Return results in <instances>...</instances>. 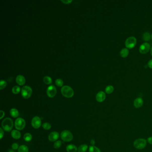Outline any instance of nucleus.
Returning a JSON list of instances; mask_svg holds the SVG:
<instances>
[{
	"label": "nucleus",
	"instance_id": "1",
	"mask_svg": "<svg viewBox=\"0 0 152 152\" xmlns=\"http://www.w3.org/2000/svg\"><path fill=\"white\" fill-rule=\"evenodd\" d=\"M2 127L4 130L6 132H10L14 126V122L10 118H6L2 121Z\"/></svg>",
	"mask_w": 152,
	"mask_h": 152
},
{
	"label": "nucleus",
	"instance_id": "2",
	"mask_svg": "<svg viewBox=\"0 0 152 152\" xmlns=\"http://www.w3.org/2000/svg\"><path fill=\"white\" fill-rule=\"evenodd\" d=\"M62 94L66 98H71L74 94V91L72 88L66 85L62 87L61 88Z\"/></svg>",
	"mask_w": 152,
	"mask_h": 152
},
{
	"label": "nucleus",
	"instance_id": "3",
	"mask_svg": "<svg viewBox=\"0 0 152 152\" xmlns=\"http://www.w3.org/2000/svg\"><path fill=\"white\" fill-rule=\"evenodd\" d=\"M147 144V141L145 139L140 138L135 140L133 145L135 148L138 149H142L144 148Z\"/></svg>",
	"mask_w": 152,
	"mask_h": 152
},
{
	"label": "nucleus",
	"instance_id": "4",
	"mask_svg": "<svg viewBox=\"0 0 152 152\" xmlns=\"http://www.w3.org/2000/svg\"><path fill=\"white\" fill-rule=\"evenodd\" d=\"M32 92V89L30 87L28 86H24L22 87L21 91L22 96L25 99H28L31 96Z\"/></svg>",
	"mask_w": 152,
	"mask_h": 152
},
{
	"label": "nucleus",
	"instance_id": "5",
	"mask_svg": "<svg viewBox=\"0 0 152 152\" xmlns=\"http://www.w3.org/2000/svg\"><path fill=\"white\" fill-rule=\"evenodd\" d=\"M61 137L63 140L66 142H69L72 140L73 135L70 131L67 130H64L61 133Z\"/></svg>",
	"mask_w": 152,
	"mask_h": 152
},
{
	"label": "nucleus",
	"instance_id": "6",
	"mask_svg": "<svg viewBox=\"0 0 152 152\" xmlns=\"http://www.w3.org/2000/svg\"><path fill=\"white\" fill-rule=\"evenodd\" d=\"M26 121L24 119L21 117L18 118L15 121V128L18 130H22L26 126Z\"/></svg>",
	"mask_w": 152,
	"mask_h": 152
},
{
	"label": "nucleus",
	"instance_id": "7",
	"mask_svg": "<svg viewBox=\"0 0 152 152\" xmlns=\"http://www.w3.org/2000/svg\"><path fill=\"white\" fill-rule=\"evenodd\" d=\"M125 45L127 48L132 49L135 47L136 44V39L134 37H130L127 39L125 42Z\"/></svg>",
	"mask_w": 152,
	"mask_h": 152
},
{
	"label": "nucleus",
	"instance_id": "8",
	"mask_svg": "<svg viewBox=\"0 0 152 152\" xmlns=\"http://www.w3.org/2000/svg\"><path fill=\"white\" fill-rule=\"evenodd\" d=\"M41 119L38 116L34 117L32 120V126L34 128L36 129L39 128L41 125Z\"/></svg>",
	"mask_w": 152,
	"mask_h": 152
},
{
	"label": "nucleus",
	"instance_id": "9",
	"mask_svg": "<svg viewBox=\"0 0 152 152\" xmlns=\"http://www.w3.org/2000/svg\"><path fill=\"white\" fill-rule=\"evenodd\" d=\"M46 93L48 97L50 98H53L55 96L57 93V90L55 86L51 85L48 87L46 91Z\"/></svg>",
	"mask_w": 152,
	"mask_h": 152
},
{
	"label": "nucleus",
	"instance_id": "10",
	"mask_svg": "<svg viewBox=\"0 0 152 152\" xmlns=\"http://www.w3.org/2000/svg\"><path fill=\"white\" fill-rule=\"evenodd\" d=\"M150 45L147 42H144L140 45L139 48V51L143 54H146L150 49Z\"/></svg>",
	"mask_w": 152,
	"mask_h": 152
},
{
	"label": "nucleus",
	"instance_id": "11",
	"mask_svg": "<svg viewBox=\"0 0 152 152\" xmlns=\"http://www.w3.org/2000/svg\"><path fill=\"white\" fill-rule=\"evenodd\" d=\"M59 133L57 132H53L49 134L48 136V139L52 142L55 141L59 138Z\"/></svg>",
	"mask_w": 152,
	"mask_h": 152
},
{
	"label": "nucleus",
	"instance_id": "12",
	"mask_svg": "<svg viewBox=\"0 0 152 152\" xmlns=\"http://www.w3.org/2000/svg\"><path fill=\"white\" fill-rule=\"evenodd\" d=\"M105 98H106V95L105 92L102 91H99L96 95V100L99 102H102L105 100Z\"/></svg>",
	"mask_w": 152,
	"mask_h": 152
},
{
	"label": "nucleus",
	"instance_id": "13",
	"mask_svg": "<svg viewBox=\"0 0 152 152\" xmlns=\"http://www.w3.org/2000/svg\"><path fill=\"white\" fill-rule=\"evenodd\" d=\"M143 103H144V102H143V99L139 97L135 99L134 102H133V105L136 108L139 109L140 107H142V105H143Z\"/></svg>",
	"mask_w": 152,
	"mask_h": 152
},
{
	"label": "nucleus",
	"instance_id": "14",
	"mask_svg": "<svg viewBox=\"0 0 152 152\" xmlns=\"http://www.w3.org/2000/svg\"><path fill=\"white\" fill-rule=\"evenodd\" d=\"M16 81L18 84L21 86L24 85L26 83V79L22 75H18L16 77Z\"/></svg>",
	"mask_w": 152,
	"mask_h": 152
},
{
	"label": "nucleus",
	"instance_id": "15",
	"mask_svg": "<svg viewBox=\"0 0 152 152\" xmlns=\"http://www.w3.org/2000/svg\"><path fill=\"white\" fill-rule=\"evenodd\" d=\"M11 136L14 139L18 140L20 139L21 136V134L19 131L14 130L11 132Z\"/></svg>",
	"mask_w": 152,
	"mask_h": 152
},
{
	"label": "nucleus",
	"instance_id": "16",
	"mask_svg": "<svg viewBox=\"0 0 152 152\" xmlns=\"http://www.w3.org/2000/svg\"><path fill=\"white\" fill-rule=\"evenodd\" d=\"M66 149L67 152H76L78 151L77 147L73 144L68 145L66 147Z\"/></svg>",
	"mask_w": 152,
	"mask_h": 152
},
{
	"label": "nucleus",
	"instance_id": "17",
	"mask_svg": "<svg viewBox=\"0 0 152 152\" xmlns=\"http://www.w3.org/2000/svg\"><path fill=\"white\" fill-rule=\"evenodd\" d=\"M10 114L14 118H17L19 116V112L15 108H13V109H10Z\"/></svg>",
	"mask_w": 152,
	"mask_h": 152
},
{
	"label": "nucleus",
	"instance_id": "18",
	"mask_svg": "<svg viewBox=\"0 0 152 152\" xmlns=\"http://www.w3.org/2000/svg\"><path fill=\"white\" fill-rule=\"evenodd\" d=\"M128 54H129V50L127 48L123 49L121 50V52H120V55H121V56L123 58L126 57L127 56H128Z\"/></svg>",
	"mask_w": 152,
	"mask_h": 152
},
{
	"label": "nucleus",
	"instance_id": "19",
	"mask_svg": "<svg viewBox=\"0 0 152 152\" xmlns=\"http://www.w3.org/2000/svg\"><path fill=\"white\" fill-rule=\"evenodd\" d=\"M88 148L87 145L86 144H83L79 146L78 148V152H86Z\"/></svg>",
	"mask_w": 152,
	"mask_h": 152
},
{
	"label": "nucleus",
	"instance_id": "20",
	"mask_svg": "<svg viewBox=\"0 0 152 152\" xmlns=\"http://www.w3.org/2000/svg\"><path fill=\"white\" fill-rule=\"evenodd\" d=\"M18 152H29V148L25 145H22L18 149Z\"/></svg>",
	"mask_w": 152,
	"mask_h": 152
},
{
	"label": "nucleus",
	"instance_id": "21",
	"mask_svg": "<svg viewBox=\"0 0 152 152\" xmlns=\"http://www.w3.org/2000/svg\"><path fill=\"white\" fill-rule=\"evenodd\" d=\"M23 138H24V140L28 142V141H30L32 140V136L30 133H26L24 134Z\"/></svg>",
	"mask_w": 152,
	"mask_h": 152
},
{
	"label": "nucleus",
	"instance_id": "22",
	"mask_svg": "<svg viewBox=\"0 0 152 152\" xmlns=\"http://www.w3.org/2000/svg\"><path fill=\"white\" fill-rule=\"evenodd\" d=\"M89 152H101V151L98 148L94 145H91L89 147Z\"/></svg>",
	"mask_w": 152,
	"mask_h": 152
},
{
	"label": "nucleus",
	"instance_id": "23",
	"mask_svg": "<svg viewBox=\"0 0 152 152\" xmlns=\"http://www.w3.org/2000/svg\"><path fill=\"white\" fill-rule=\"evenodd\" d=\"M114 91V87L112 85H109L105 88V92L107 94H111Z\"/></svg>",
	"mask_w": 152,
	"mask_h": 152
},
{
	"label": "nucleus",
	"instance_id": "24",
	"mask_svg": "<svg viewBox=\"0 0 152 152\" xmlns=\"http://www.w3.org/2000/svg\"><path fill=\"white\" fill-rule=\"evenodd\" d=\"M43 81L45 84H50L52 82V79L50 77L46 76L44 77Z\"/></svg>",
	"mask_w": 152,
	"mask_h": 152
},
{
	"label": "nucleus",
	"instance_id": "25",
	"mask_svg": "<svg viewBox=\"0 0 152 152\" xmlns=\"http://www.w3.org/2000/svg\"><path fill=\"white\" fill-rule=\"evenodd\" d=\"M21 91V88L20 87L18 86H15L13 87L12 92L14 94H18Z\"/></svg>",
	"mask_w": 152,
	"mask_h": 152
},
{
	"label": "nucleus",
	"instance_id": "26",
	"mask_svg": "<svg viewBox=\"0 0 152 152\" xmlns=\"http://www.w3.org/2000/svg\"><path fill=\"white\" fill-rule=\"evenodd\" d=\"M143 39L145 41H149L150 39V34L148 32H145L143 35Z\"/></svg>",
	"mask_w": 152,
	"mask_h": 152
},
{
	"label": "nucleus",
	"instance_id": "27",
	"mask_svg": "<svg viewBox=\"0 0 152 152\" xmlns=\"http://www.w3.org/2000/svg\"><path fill=\"white\" fill-rule=\"evenodd\" d=\"M42 127L44 129H45L46 130H48L52 128V125L49 123L45 122L42 124Z\"/></svg>",
	"mask_w": 152,
	"mask_h": 152
},
{
	"label": "nucleus",
	"instance_id": "28",
	"mask_svg": "<svg viewBox=\"0 0 152 152\" xmlns=\"http://www.w3.org/2000/svg\"><path fill=\"white\" fill-rule=\"evenodd\" d=\"M7 82L4 80H1L0 82V89L2 90V89L5 88L6 86H7Z\"/></svg>",
	"mask_w": 152,
	"mask_h": 152
},
{
	"label": "nucleus",
	"instance_id": "29",
	"mask_svg": "<svg viewBox=\"0 0 152 152\" xmlns=\"http://www.w3.org/2000/svg\"><path fill=\"white\" fill-rule=\"evenodd\" d=\"M62 144V143L61 140H57L55 143V144H54V147L55 148L57 149L59 148L61 146Z\"/></svg>",
	"mask_w": 152,
	"mask_h": 152
},
{
	"label": "nucleus",
	"instance_id": "30",
	"mask_svg": "<svg viewBox=\"0 0 152 152\" xmlns=\"http://www.w3.org/2000/svg\"><path fill=\"white\" fill-rule=\"evenodd\" d=\"M55 83L58 87H62L63 85V82L61 79H58L56 80Z\"/></svg>",
	"mask_w": 152,
	"mask_h": 152
},
{
	"label": "nucleus",
	"instance_id": "31",
	"mask_svg": "<svg viewBox=\"0 0 152 152\" xmlns=\"http://www.w3.org/2000/svg\"><path fill=\"white\" fill-rule=\"evenodd\" d=\"M19 145L18 144L16 143H14L12 145V148L14 150H16L18 149L19 148Z\"/></svg>",
	"mask_w": 152,
	"mask_h": 152
},
{
	"label": "nucleus",
	"instance_id": "32",
	"mask_svg": "<svg viewBox=\"0 0 152 152\" xmlns=\"http://www.w3.org/2000/svg\"><path fill=\"white\" fill-rule=\"evenodd\" d=\"M61 2H63V3L66 4H70L71 2H72V0H62Z\"/></svg>",
	"mask_w": 152,
	"mask_h": 152
},
{
	"label": "nucleus",
	"instance_id": "33",
	"mask_svg": "<svg viewBox=\"0 0 152 152\" xmlns=\"http://www.w3.org/2000/svg\"><path fill=\"white\" fill-rule=\"evenodd\" d=\"M0 136H1V139H2L3 137L4 136V132L3 131V129L2 128H0Z\"/></svg>",
	"mask_w": 152,
	"mask_h": 152
},
{
	"label": "nucleus",
	"instance_id": "34",
	"mask_svg": "<svg viewBox=\"0 0 152 152\" xmlns=\"http://www.w3.org/2000/svg\"><path fill=\"white\" fill-rule=\"evenodd\" d=\"M5 116V112L3 111H0V119H2Z\"/></svg>",
	"mask_w": 152,
	"mask_h": 152
},
{
	"label": "nucleus",
	"instance_id": "35",
	"mask_svg": "<svg viewBox=\"0 0 152 152\" xmlns=\"http://www.w3.org/2000/svg\"><path fill=\"white\" fill-rule=\"evenodd\" d=\"M147 141L148 142V143L150 144H152V136H150L149 137L148 139H147Z\"/></svg>",
	"mask_w": 152,
	"mask_h": 152
},
{
	"label": "nucleus",
	"instance_id": "36",
	"mask_svg": "<svg viewBox=\"0 0 152 152\" xmlns=\"http://www.w3.org/2000/svg\"><path fill=\"white\" fill-rule=\"evenodd\" d=\"M148 65L149 67H150V68L152 69V59L150 60L148 63Z\"/></svg>",
	"mask_w": 152,
	"mask_h": 152
},
{
	"label": "nucleus",
	"instance_id": "37",
	"mask_svg": "<svg viewBox=\"0 0 152 152\" xmlns=\"http://www.w3.org/2000/svg\"><path fill=\"white\" fill-rule=\"evenodd\" d=\"M95 144V141L94 140H91V144L92 145H94Z\"/></svg>",
	"mask_w": 152,
	"mask_h": 152
},
{
	"label": "nucleus",
	"instance_id": "38",
	"mask_svg": "<svg viewBox=\"0 0 152 152\" xmlns=\"http://www.w3.org/2000/svg\"><path fill=\"white\" fill-rule=\"evenodd\" d=\"M8 152H15V151H14V149H10V150H9V151Z\"/></svg>",
	"mask_w": 152,
	"mask_h": 152
},
{
	"label": "nucleus",
	"instance_id": "39",
	"mask_svg": "<svg viewBox=\"0 0 152 152\" xmlns=\"http://www.w3.org/2000/svg\"><path fill=\"white\" fill-rule=\"evenodd\" d=\"M151 55H152V46L151 48Z\"/></svg>",
	"mask_w": 152,
	"mask_h": 152
},
{
	"label": "nucleus",
	"instance_id": "40",
	"mask_svg": "<svg viewBox=\"0 0 152 152\" xmlns=\"http://www.w3.org/2000/svg\"><path fill=\"white\" fill-rule=\"evenodd\" d=\"M151 37H152V36H151Z\"/></svg>",
	"mask_w": 152,
	"mask_h": 152
}]
</instances>
